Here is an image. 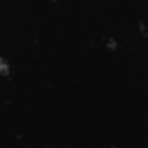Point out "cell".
<instances>
[{"mask_svg": "<svg viewBox=\"0 0 148 148\" xmlns=\"http://www.w3.org/2000/svg\"><path fill=\"white\" fill-rule=\"evenodd\" d=\"M0 74H2V76H9V62H7L2 56H0Z\"/></svg>", "mask_w": 148, "mask_h": 148, "instance_id": "obj_1", "label": "cell"}]
</instances>
